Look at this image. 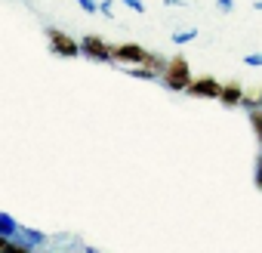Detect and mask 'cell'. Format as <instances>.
<instances>
[{
	"instance_id": "obj_1",
	"label": "cell",
	"mask_w": 262,
	"mask_h": 253,
	"mask_svg": "<svg viewBox=\"0 0 262 253\" xmlns=\"http://www.w3.org/2000/svg\"><path fill=\"white\" fill-rule=\"evenodd\" d=\"M191 80L194 77H191V65H188L185 56H173L170 65H167V71H164V77H161V83L167 90H173V93H185L191 87Z\"/></svg>"
},
{
	"instance_id": "obj_2",
	"label": "cell",
	"mask_w": 262,
	"mask_h": 253,
	"mask_svg": "<svg viewBox=\"0 0 262 253\" xmlns=\"http://www.w3.org/2000/svg\"><path fill=\"white\" fill-rule=\"evenodd\" d=\"M47 40H50V50L56 53V56H62V59H77V56H83V50H80V40H74L68 31H62V28H47Z\"/></svg>"
},
{
	"instance_id": "obj_3",
	"label": "cell",
	"mask_w": 262,
	"mask_h": 253,
	"mask_svg": "<svg viewBox=\"0 0 262 253\" xmlns=\"http://www.w3.org/2000/svg\"><path fill=\"white\" fill-rule=\"evenodd\" d=\"M111 56H114V62H120V65H145L148 50L139 47V44H114V47H111Z\"/></svg>"
},
{
	"instance_id": "obj_4",
	"label": "cell",
	"mask_w": 262,
	"mask_h": 253,
	"mask_svg": "<svg viewBox=\"0 0 262 253\" xmlns=\"http://www.w3.org/2000/svg\"><path fill=\"white\" fill-rule=\"evenodd\" d=\"M80 50H83V56L93 59V62H114V56H111V44H105L99 34H86V37H80Z\"/></svg>"
},
{
	"instance_id": "obj_5",
	"label": "cell",
	"mask_w": 262,
	"mask_h": 253,
	"mask_svg": "<svg viewBox=\"0 0 262 253\" xmlns=\"http://www.w3.org/2000/svg\"><path fill=\"white\" fill-rule=\"evenodd\" d=\"M185 93L194 96V99H219L222 96V83L216 77H198V80H191V87Z\"/></svg>"
},
{
	"instance_id": "obj_6",
	"label": "cell",
	"mask_w": 262,
	"mask_h": 253,
	"mask_svg": "<svg viewBox=\"0 0 262 253\" xmlns=\"http://www.w3.org/2000/svg\"><path fill=\"white\" fill-rule=\"evenodd\" d=\"M13 241H19V244H25L28 250H37V247H47V235L43 231H37V228H28V225H19V231H16V238Z\"/></svg>"
},
{
	"instance_id": "obj_7",
	"label": "cell",
	"mask_w": 262,
	"mask_h": 253,
	"mask_svg": "<svg viewBox=\"0 0 262 253\" xmlns=\"http://www.w3.org/2000/svg\"><path fill=\"white\" fill-rule=\"evenodd\" d=\"M244 87L237 83V80H228V83H222V96H219V102L225 105V108H237L241 102H244Z\"/></svg>"
},
{
	"instance_id": "obj_8",
	"label": "cell",
	"mask_w": 262,
	"mask_h": 253,
	"mask_svg": "<svg viewBox=\"0 0 262 253\" xmlns=\"http://www.w3.org/2000/svg\"><path fill=\"white\" fill-rule=\"evenodd\" d=\"M123 74L139 77V80H161V74H158V71H151L148 65H126V68H123Z\"/></svg>"
},
{
	"instance_id": "obj_9",
	"label": "cell",
	"mask_w": 262,
	"mask_h": 253,
	"mask_svg": "<svg viewBox=\"0 0 262 253\" xmlns=\"http://www.w3.org/2000/svg\"><path fill=\"white\" fill-rule=\"evenodd\" d=\"M16 231H19V222L10 213H0V238H16Z\"/></svg>"
},
{
	"instance_id": "obj_10",
	"label": "cell",
	"mask_w": 262,
	"mask_h": 253,
	"mask_svg": "<svg viewBox=\"0 0 262 253\" xmlns=\"http://www.w3.org/2000/svg\"><path fill=\"white\" fill-rule=\"evenodd\" d=\"M145 65H148L151 71H158V74L164 77V71H167V65H170V59H167V56H161V53H148Z\"/></svg>"
},
{
	"instance_id": "obj_11",
	"label": "cell",
	"mask_w": 262,
	"mask_h": 253,
	"mask_svg": "<svg viewBox=\"0 0 262 253\" xmlns=\"http://www.w3.org/2000/svg\"><path fill=\"white\" fill-rule=\"evenodd\" d=\"M250 126H253V136H256V142L262 145V105L250 111Z\"/></svg>"
},
{
	"instance_id": "obj_12",
	"label": "cell",
	"mask_w": 262,
	"mask_h": 253,
	"mask_svg": "<svg viewBox=\"0 0 262 253\" xmlns=\"http://www.w3.org/2000/svg\"><path fill=\"white\" fill-rule=\"evenodd\" d=\"M198 40V28H188V31H176L173 34V44L176 47H185V44H194Z\"/></svg>"
},
{
	"instance_id": "obj_13",
	"label": "cell",
	"mask_w": 262,
	"mask_h": 253,
	"mask_svg": "<svg viewBox=\"0 0 262 253\" xmlns=\"http://www.w3.org/2000/svg\"><path fill=\"white\" fill-rule=\"evenodd\" d=\"M259 105H262V99H259V96H253V93H244V102H241V108L253 111V108H259Z\"/></svg>"
},
{
	"instance_id": "obj_14",
	"label": "cell",
	"mask_w": 262,
	"mask_h": 253,
	"mask_svg": "<svg viewBox=\"0 0 262 253\" xmlns=\"http://www.w3.org/2000/svg\"><path fill=\"white\" fill-rule=\"evenodd\" d=\"M77 7H80L83 13H90V16H96V13H99V0H77Z\"/></svg>"
},
{
	"instance_id": "obj_15",
	"label": "cell",
	"mask_w": 262,
	"mask_h": 253,
	"mask_svg": "<svg viewBox=\"0 0 262 253\" xmlns=\"http://www.w3.org/2000/svg\"><path fill=\"white\" fill-rule=\"evenodd\" d=\"M244 62H247L250 68H262V53H247Z\"/></svg>"
},
{
	"instance_id": "obj_16",
	"label": "cell",
	"mask_w": 262,
	"mask_h": 253,
	"mask_svg": "<svg viewBox=\"0 0 262 253\" xmlns=\"http://www.w3.org/2000/svg\"><path fill=\"white\" fill-rule=\"evenodd\" d=\"M253 182H256V188L262 192V152H259V158H256V173H253Z\"/></svg>"
},
{
	"instance_id": "obj_17",
	"label": "cell",
	"mask_w": 262,
	"mask_h": 253,
	"mask_svg": "<svg viewBox=\"0 0 262 253\" xmlns=\"http://www.w3.org/2000/svg\"><path fill=\"white\" fill-rule=\"evenodd\" d=\"M120 4H123V7H129L133 13H145V4H142V0H120Z\"/></svg>"
},
{
	"instance_id": "obj_18",
	"label": "cell",
	"mask_w": 262,
	"mask_h": 253,
	"mask_svg": "<svg viewBox=\"0 0 262 253\" xmlns=\"http://www.w3.org/2000/svg\"><path fill=\"white\" fill-rule=\"evenodd\" d=\"M99 13H102L105 19H114V10H111V0H102V4H99Z\"/></svg>"
},
{
	"instance_id": "obj_19",
	"label": "cell",
	"mask_w": 262,
	"mask_h": 253,
	"mask_svg": "<svg viewBox=\"0 0 262 253\" xmlns=\"http://www.w3.org/2000/svg\"><path fill=\"white\" fill-rule=\"evenodd\" d=\"M216 10H222V13H231V10H234V0H216Z\"/></svg>"
},
{
	"instance_id": "obj_20",
	"label": "cell",
	"mask_w": 262,
	"mask_h": 253,
	"mask_svg": "<svg viewBox=\"0 0 262 253\" xmlns=\"http://www.w3.org/2000/svg\"><path fill=\"white\" fill-rule=\"evenodd\" d=\"M161 4H167V7H185V0H161Z\"/></svg>"
},
{
	"instance_id": "obj_21",
	"label": "cell",
	"mask_w": 262,
	"mask_h": 253,
	"mask_svg": "<svg viewBox=\"0 0 262 253\" xmlns=\"http://www.w3.org/2000/svg\"><path fill=\"white\" fill-rule=\"evenodd\" d=\"M253 10H259V13H262V0H256V4H253Z\"/></svg>"
},
{
	"instance_id": "obj_22",
	"label": "cell",
	"mask_w": 262,
	"mask_h": 253,
	"mask_svg": "<svg viewBox=\"0 0 262 253\" xmlns=\"http://www.w3.org/2000/svg\"><path fill=\"white\" fill-rule=\"evenodd\" d=\"M83 253H99V250L96 247H83Z\"/></svg>"
}]
</instances>
